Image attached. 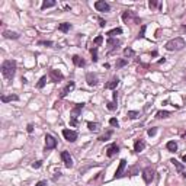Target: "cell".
Returning <instances> with one entry per match:
<instances>
[{"instance_id":"cell-1","label":"cell","mask_w":186,"mask_h":186,"mask_svg":"<svg viewBox=\"0 0 186 186\" xmlns=\"http://www.w3.org/2000/svg\"><path fill=\"white\" fill-rule=\"evenodd\" d=\"M15 73H16V61L15 60L3 61V64H2V74L7 80H12L15 77Z\"/></svg>"},{"instance_id":"cell-2","label":"cell","mask_w":186,"mask_h":186,"mask_svg":"<svg viewBox=\"0 0 186 186\" xmlns=\"http://www.w3.org/2000/svg\"><path fill=\"white\" fill-rule=\"evenodd\" d=\"M186 47V42L185 40L182 38H174V40H170L167 44H166V50L167 51H180Z\"/></svg>"},{"instance_id":"cell-3","label":"cell","mask_w":186,"mask_h":186,"mask_svg":"<svg viewBox=\"0 0 186 186\" xmlns=\"http://www.w3.org/2000/svg\"><path fill=\"white\" fill-rule=\"evenodd\" d=\"M83 108H84V103H77L76 106L71 109V125H73V127L77 124V117L80 115V112L83 110Z\"/></svg>"},{"instance_id":"cell-4","label":"cell","mask_w":186,"mask_h":186,"mask_svg":"<svg viewBox=\"0 0 186 186\" xmlns=\"http://www.w3.org/2000/svg\"><path fill=\"white\" fill-rule=\"evenodd\" d=\"M122 20L125 22V23H140V19L135 16V13L134 12H131V10H125L124 13H122Z\"/></svg>"},{"instance_id":"cell-5","label":"cell","mask_w":186,"mask_h":186,"mask_svg":"<svg viewBox=\"0 0 186 186\" xmlns=\"http://www.w3.org/2000/svg\"><path fill=\"white\" fill-rule=\"evenodd\" d=\"M142 179L147 185H150L153 180H154V170L151 167H145L144 172H142Z\"/></svg>"},{"instance_id":"cell-6","label":"cell","mask_w":186,"mask_h":186,"mask_svg":"<svg viewBox=\"0 0 186 186\" xmlns=\"http://www.w3.org/2000/svg\"><path fill=\"white\" fill-rule=\"evenodd\" d=\"M55 147H57V140H55L52 135L47 134V135H45V151L52 150V148H55Z\"/></svg>"},{"instance_id":"cell-7","label":"cell","mask_w":186,"mask_h":186,"mask_svg":"<svg viewBox=\"0 0 186 186\" xmlns=\"http://www.w3.org/2000/svg\"><path fill=\"white\" fill-rule=\"evenodd\" d=\"M63 135L70 142H74V141L77 140V137H79V134L76 131H73V129H63Z\"/></svg>"},{"instance_id":"cell-8","label":"cell","mask_w":186,"mask_h":186,"mask_svg":"<svg viewBox=\"0 0 186 186\" xmlns=\"http://www.w3.org/2000/svg\"><path fill=\"white\" fill-rule=\"evenodd\" d=\"M95 9L97 12H109L110 10V6L105 2V0H99V2L95 3Z\"/></svg>"},{"instance_id":"cell-9","label":"cell","mask_w":186,"mask_h":186,"mask_svg":"<svg viewBox=\"0 0 186 186\" xmlns=\"http://www.w3.org/2000/svg\"><path fill=\"white\" fill-rule=\"evenodd\" d=\"M61 159H63L64 166H65L67 169H71V167H73V159H71V156H70L68 151H63V153H61Z\"/></svg>"},{"instance_id":"cell-10","label":"cell","mask_w":186,"mask_h":186,"mask_svg":"<svg viewBox=\"0 0 186 186\" xmlns=\"http://www.w3.org/2000/svg\"><path fill=\"white\" fill-rule=\"evenodd\" d=\"M118 151H119V147L117 145V142H114V144H110V145L106 148V156H108V157H112V156H115Z\"/></svg>"},{"instance_id":"cell-11","label":"cell","mask_w":186,"mask_h":186,"mask_svg":"<svg viewBox=\"0 0 186 186\" xmlns=\"http://www.w3.org/2000/svg\"><path fill=\"white\" fill-rule=\"evenodd\" d=\"M86 82L89 86H96L97 84V76L95 73H87L86 74Z\"/></svg>"},{"instance_id":"cell-12","label":"cell","mask_w":186,"mask_h":186,"mask_svg":"<svg viewBox=\"0 0 186 186\" xmlns=\"http://www.w3.org/2000/svg\"><path fill=\"white\" fill-rule=\"evenodd\" d=\"M50 77L52 79V82H60L64 79L63 73H60L58 70H50Z\"/></svg>"},{"instance_id":"cell-13","label":"cell","mask_w":186,"mask_h":186,"mask_svg":"<svg viewBox=\"0 0 186 186\" xmlns=\"http://www.w3.org/2000/svg\"><path fill=\"white\" fill-rule=\"evenodd\" d=\"M125 166H127V160H124V159H122V160L119 161V167H118V169H117V172H115V176H114L115 179H119V177L122 176Z\"/></svg>"},{"instance_id":"cell-14","label":"cell","mask_w":186,"mask_h":186,"mask_svg":"<svg viewBox=\"0 0 186 186\" xmlns=\"http://www.w3.org/2000/svg\"><path fill=\"white\" fill-rule=\"evenodd\" d=\"M73 89H74V82H70V83H67V84H65V87L61 90V93H60V97H65V96H67V95H68V93H70Z\"/></svg>"},{"instance_id":"cell-15","label":"cell","mask_w":186,"mask_h":186,"mask_svg":"<svg viewBox=\"0 0 186 186\" xmlns=\"http://www.w3.org/2000/svg\"><path fill=\"white\" fill-rule=\"evenodd\" d=\"M118 84H119V79H118V77H114L110 82H108V83L105 84V89H110V90H114V89H117V87H118Z\"/></svg>"},{"instance_id":"cell-16","label":"cell","mask_w":186,"mask_h":186,"mask_svg":"<svg viewBox=\"0 0 186 186\" xmlns=\"http://www.w3.org/2000/svg\"><path fill=\"white\" fill-rule=\"evenodd\" d=\"M144 147H145V142H144V140H137L135 141V144H134V151L135 153H140V151H142L144 150Z\"/></svg>"},{"instance_id":"cell-17","label":"cell","mask_w":186,"mask_h":186,"mask_svg":"<svg viewBox=\"0 0 186 186\" xmlns=\"http://www.w3.org/2000/svg\"><path fill=\"white\" fill-rule=\"evenodd\" d=\"M117 102H118V93L117 92H114V100L112 102H108V109L109 110H115L117 109Z\"/></svg>"},{"instance_id":"cell-18","label":"cell","mask_w":186,"mask_h":186,"mask_svg":"<svg viewBox=\"0 0 186 186\" xmlns=\"http://www.w3.org/2000/svg\"><path fill=\"white\" fill-rule=\"evenodd\" d=\"M71 60H73V63L76 64L77 67H84V65H86V61H84L82 57H79V55H73Z\"/></svg>"},{"instance_id":"cell-19","label":"cell","mask_w":186,"mask_h":186,"mask_svg":"<svg viewBox=\"0 0 186 186\" xmlns=\"http://www.w3.org/2000/svg\"><path fill=\"white\" fill-rule=\"evenodd\" d=\"M3 36H5V38H7V40H18L19 38V33L18 32H10V31H5L3 32Z\"/></svg>"},{"instance_id":"cell-20","label":"cell","mask_w":186,"mask_h":186,"mask_svg":"<svg viewBox=\"0 0 186 186\" xmlns=\"http://www.w3.org/2000/svg\"><path fill=\"white\" fill-rule=\"evenodd\" d=\"M12 100H19V97L16 96V95H3L2 96V102L3 103H7V102H12Z\"/></svg>"},{"instance_id":"cell-21","label":"cell","mask_w":186,"mask_h":186,"mask_svg":"<svg viewBox=\"0 0 186 186\" xmlns=\"http://www.w3.org/2000/svg\"><path fill=\"white\" fill-rule=\"evenodd\" d=\"M119 33H122V29H121V28H115V29H110L106 35L109 36V38H114V36H117V35H119Z\"/></svg>"},{"instance_id":"cell-22","label":"cell","mask_w":186,"mask_h":186,"mask_svg":"<svg viewBox=\"0 0 186 186\" xmlns=\"http://www.w3.org/2000/svg\"><path fill=\"white\" fill-rule=\"evenodd\" d=\"M172 114L169 112V110H159V112L156 114V118H159V119H161V118H169Z\"/></svg>"},{"instance_id":"cell-23","label":"cell","mask_w":186,"mask_h":186,"mask_svg":"<svg viewBox=\"0 0 186 186\" xmlns=\"http://www.w3.org/2000/svg\"><path fill=\"white\" fill-rule=\"evenodd\" d=\"M166 148L169 151H172V153H174L176 150H177V144L174 142V141H169L167 144H166Z\"/></svg>"},{"instance_id":"cell-24","label":"cell","mask_w":186,"mask_h":186,"mask_svg":"<svg viewBox=\"0 0 186 186\" xmlns=\"http://www.w3.org/2000/svg\"><path fill=\"white\" fill-rule=\"evenodd\" d=\"M57 5V2H54V0H45V2L42 3V9H48V7H54Z\"/></svg>"},{"instance_id":"cell-25","label":"cell","mask_w":186,"mask_h":186,"mask_svg":"<svg viewBox=\"0 0 186 186\" xmlns=\"http://www.w3.org/2000/svg\"><path fill=\"white\" fill-rule=\"evenodd\" d=\"M58 29H60L61 32H68V31L71 29V25L67 23V22H64V23H60V25H58Z\"/></svg>"},{"instance_id":"cell-26","label":"cell","mask_w":186,"mask_h":186,"mask_svg":"<svg viewBox=\"0 0 186 186\" xmlns=\"http://www.w3.org/2000/svg\"><path fill=\"white\" fill-rule=\"evenodd\" d=\"M87 128H89L90 131H93V132H97L99 128H100V125L96 124V122H87Z\"/></svg>"},{"instance_id":"cell-27","label":"cell","mask_w":186,"mask_h":186,"mask_svg":"<svg viewBox=\"0 0 186 186\" xmlns=\"http://www.w3.org/2000/svg\"><path fill=\"white\" fill-rule=\"evenodd\" d=\"M119 44H121V42H119L118 40H114V38H109V40H108V45H109L110 48H118Z\"/></svg>"},{"instance_id":"cell-28","label":"cell","mask_w":186,"mask_h":186,"mask_svg":"<svg viewBox=\"0 0 186 186\" xmlns=\"http://www.w3.org/2000/svg\"><path fill=\"white\" fill-rule=\"evenodd\" d=\"M45 83H47V76H42V77L40 79V82L36 83V87H38V89H42V87L45 86Z\"/></svg>"},{"instance_id":"cell-29","label":"cell","mask_w":186,"mask_h":186,"mask_svg":"<svg viewBox=\"0 0 186 186\" xmlns=\"http://www.w3.org/2000/svg\"><path fill=\"white\" fill-rule=\"evenodd\" d=\"M127 117H128V118H131V119H135V118H138V117H140V112H137V110H128Z\"/></svg>"},{"instance_id":"cell-30","label":"cell","mask_w":186,"mask_h":186,"mask_svg":"<svg viewBox=\"0 0 186 186\" xmlns=\"http://www.w3.org/2000/svg\"><path fill=\"white\" fill-rule=\"evenodd\" d=\"M128 64V60L127 58H119L118 61H117V68H121V67H124V65H127Z\"/></svg>"},{"instance_id":"cell-31","label":"cell","mask_w":186,"mask_h":186,"mask_svg":"<svg viewBox=\"0 0 186 186\" xmlns=\"http://www.w3.org/2000/svg\"><path fill=\"white\" fill-rule=\"evenodd\" d=\"M170 163H173V164H174V167L177 169V172H183V169H185V167H183V164H182V163H179V161H177V160H174V159H173Z\"/></svg>"},{"instance_id":"cell-32","label":"cell","mask_w":186,"mask_h":186,"mask_svg":"<svg viewBox=\"0 0 186 186\" xmlns=\"http://www.w3.org/2000/svg\"><path fill=\"white\" fill-rule=\"evenodd\" d=\"M90 52H92V60H93V63H96L99 58H97V48L95 47V48H92L90 50Z\"/></svg>"},{"instance_id":"cell-33","label":"cell","mask_w":186,"mask_h":186,"mask_svg":"<svg viewBox=\"0 0 186 186\" xmlns=\"http://www.w3.org/2000/svg\"><path fill=\"white\" fill-rule=\"evenodd\" d=\"M110 135H112V131H108L105 135H102V137L99 138V141H103V142H105V141H108V140L110 138Z\"/></svg>"},{"instance_id":"cell-34","label":"cell","mask_w":186,"mask_h":186,"mask_svg":"<svg viewBox=\"0 0 186 186\" xmlns=\"http://www.w3.org/2000/svg\"><path fill=\"white\" fill-rule=\"evenodd\" d=\"M109 124H110V127H117V128L119 127V122H118L117 118H110V119H109Z\"/></svg>"},{"instance_id":"cell-35","label":"cell","mask_w":186,"mask_h":186,"mask_svg":"<svg viewBox=\"0 0 186 186\" xmlns=\"http://www.w3.org/2000/svg\"><path fill=\"white\" fill-rule=\"evenodd\" d=\"M124 55H125V57H132V55H134V51H132L131 48H125V50H124Z\"/></svg>"},{"instance_id":"cell-36","label":"cell","mask_w":186,"mask_h":186,"mask_svg":"<svg viewBox=\"0 0 186 186\" xmlns=\"http://www.w3.org/2000/svg\"><path fill=\"white\" fill-rule=\"evenodd\" d=\"M38 45H45V47H52V41H38Z\"/></svg>"},{"instance_id":"cell-37","label":"cell","mask_w":186,"mask_h":186,"mask_svg":"<svg viewBox=\"0 0 186 186\" xmlns=\"http://www.w3.org/2000/svg\"><path fill=\"white\" fill-rule=\"evenodd\" d=\"M102 41H103V36H102V35H99V36H96V38H95V44H96V45L102 44Z\"/></svg>"},{"instance_id":"cell-38","label":"cell","mask_w":186,"mask_h":186,"mask_svg":"<svg viewBox=\"0 0 186 186\" xmlns=\"http://www.w3.org/2000/svg\"><path fill=\"white\" fill-rule=\"evenodd\" d=\"M41 164H42V161H35V163H32V167L33 169H40Z\"/></svg>"},{"instance_id":"cell-39","label":"cell","mask_w":186,"mask_h":186,"mask_svg":"<svg viewBox=\"0 0 186 186\" xmlns=\"http://www.w3.org/2000/svg\"><path fill=\"white\" fill-rule=\"evenodd\" d=\"M156 132H157V129H156V128H150V129H148V135H150V137L156 135Z\"/></svg>"},{"instance_id":"cell-40","label":"cell","mask_w":186,"mask_h":186,"mask_svg":"<svg viewBox=\"0 0 186 186\" xmlns=\"http://www.w3.org/2000/svg\"><path fill=\"white\" fill-rule=\"evenodd\" d=\"M144 32H145V25L141 26V32H140V35H138V38H142V36H144Z\"/></svg>"},{"instance_id":"cell-41","label":"cell","mask_w":186,"mask_h":186,"mask_svg":"<svg viewBox=\"0 0 186 186\" xmlns=\"http://www.w3.org/2000/svg\"><path fill=\"white\" fill-rule=\"evenodd\" d=\"M35 186H47V182H45V180H41V182H38V183H36Z\"/></svg>"},{"instance_id":"cell-42","label":"cell","mask_w":186,"mask_h":186,"mask_svg":"<svg viewBox=\"0 0 186 186\" xmlns=\"http://www.w3.org/2000/svg\"><path fill=\"white\" fill-rule=\"evenodd\" d=\"M105 25H106V22H105L103 19H99V26H100V28H105Z\"/></svg>"},{"instance_id":"cell-43","label":"cell","mask_w":186,"mask_h":186,"mask_svg":"<svg viewBox=\"0 0 186 186\" xmlns=\"http://www.w3.org/2000/svg\"><path fill=\"white\" fill-rule=\"evenodd\" d=\"M26 129H28V132L31 134V132L33 131V125H32V124H28V128H26Z\"/></svg>"},{"instance_id":"cell-44","label":"cell","mask_w":186,"mask_h":186,"mask_svg":"<svg viewBox=\"0 0 186 186\" xmlns=\"http://www.w3.org/2000/svg\"><path fill=\"white\" fill-rule=\"evenodd\" d=\"M157 6V2H150V7H156Z\"/></svg>"},{"instance_id":"cell-45","label":"cell","mask_w":186,"mask_h":186,"mask_svg":"<svg viewBox=\"0 0 186 186\" xmlns=\"http://www.w3.org/2000/svg\"><path fill=\"white\" fill-rule=\"evenodd\" d=\"M183 161H185V163H186V154H185V156H183Z\"/></svg>"},{"instance_id":"cell-46","label":"cell","mask_w":186,"mask_h":186,"mask_svg":"<svg viewBox=\"0 0 186 186\" xmlns=\"http://www.w3.org/2000/svg\"><path fill=\"white\" fill-rule=\"evenodd\" d=\"M182 28H183V29H185V31H186V25H183V26H182Z\"/></svg>"}]
</instances>
